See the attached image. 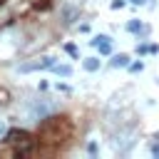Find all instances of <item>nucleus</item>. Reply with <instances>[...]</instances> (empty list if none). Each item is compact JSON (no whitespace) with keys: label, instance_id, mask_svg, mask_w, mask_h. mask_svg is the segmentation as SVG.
<instances>
[{"label":"nucleus","instance_id":"1","mask_svg":"<svg viewBox=\"0 0 159 159\" xmlns=\"http://www.w3.org/2000/svg\"><path fill=\"white\" fill-rule=\"evenodd\" d=\"M70 132H72V124L67 117H52L50 114L47 119L40 122L37 137H42L45 142H62L65 137H70Z\"/></svg>","mask_w":159,"mask_h":159},{"label":"nucleus","instance_id":"2","mask_svg":"<svg viewBox=\"0 0 159 159\" xmlns=\"http://www.w3.org/2000/svg\"><path fill=\"white\" fill-rule=\"evenodd\" d=\"M5 142L12 147V154H15V157H27V154H32V152H35V144H37V139H35L30 132H25V129H10V132L5 134Z\"/></svg>","mask_w":159,"mask_h":159},{"label":"nucleus","instance_id":"3","mask_svg":"<svg viewBox=\"0 0 159 159\" xmlns=\"http://www.w3.org/2000/svg\"><path fill=\"white\" fill-rule=\"evenodd\" d=\"M134 139H137V124H129V127H122L117 134H114V139H112V144H114V149L117 152H127L132 144H134Z\"/></svg>","mask_w":159,"mask_h":159},{"label":"nucleus","instance_id":"4","mask_svg":"<svg viewBox=\"0 0 159 159\" xmlns=\"http://www.w3.org/2000/svg\"><path fill=\"white\" fill-rule=\"evenodd\" d=\"M27 114H30V119H35V122H42V119H47V117L52 114V104H50L45 97H40V99H32V102H30V107H27Z\"/></svg>","mask_w":159,"mask_h":159},{"label":"nucleus","instance_id":"5","mask_svg":"<svg viewBox=\"0 0 159 159\" xmlns=\"http://www.w3.org/2000/svg\"><path fill=\"white\" fill-rule=\"evenodd\" d=\"M60 15H62V22H65V25H72V22L80 17V7H77V5L65 2V5H62V10H60Z\"/></svg>","mask_w":159,"mask_h":159},{"label":"nucleus","instance_id":"6","mask_svg":"<svg viewBox=\"0 0 159 159\" xmlns=\"http://www.w3.org/2000/svg\"><path fill=\"white\" fill-rule=\"evenodd\" d=\"M112 67H129L132 62H129V55H124V52H119V55H114L112 57V62H109Z\"/></svg>","mask_w":159,"mask_h":159},{"label":"nucleus","instance_id":"7","mask_svg":"<svg viewBox=\"0 0 159 159\" xmlns=\"http://www.w3.org/2000/svg\"><path fill=\"white\" fill-rule=\"evenodd\" d=\"M99 65H102V60H99V57H87V60L82 62V67H84L87 72H97V70H99Z\"/></svg>","mask_w":159,"mask_h":159},{"label":"nucleus","instance_id":"8","mask_svg":"<svg viewBox=\"0 0 159 159\" xmlns=\"http://www.w3.org/2000/svg\"><path fill=\"white\" fill-rule=\"evenodd\" d=\"M52 72L60 75V77H70L72 75V67L70 65H52Z\"/></svg>","mask_w":159,"mask_h":159},{"label":"nucleus","instance_id":"9","mask_svg":"<svg viewBox=\"0 0 159 159\" xmlns=\"http://www.w3.org/2000/svg\"><path fill=\"white\" fill-rule=\"evenodd\" d=\"M127 30H129V32H144L147 27H144L139 20H132V22H127Z\"/></svg>","mask_w":159,"mask_h":159},{"label":"nucleus","instance_id":"10","mask_svg":"<svg viewBox=\"0 0 159 159\" xmlns=\"http://www.w3.org/2000/svg\"><path fill=\"white\" fill-rule=\"evenodd\" d=\"M129 70H132V72H142V70H144V62H132Z\"/></svg>","mask_w":159,"mask_h":159},{"label":"nucleus","instance_id":"11","mask_svg":"<svg viewBox=\"0 0 159 159\" xmlns=\"http://www.w3.org/2000/svg\"><path fill=\"white\" fill-rule=\"evenodd\" d=\"M127 2L124 0H112V10H119V7H124Z\"/></svg>","mask_w":159,"mask_h":159},{"label":"nucleus","instance_id":"12","mask_svg":"<svg viewBox=\"0 0 159 159\" xmlns=\"http://www.w3.org/2000/svg\"><path fill=\"white\" fill-rule=\"evenodd\" d=\"M65 50H67L72 57H77V47H75V45H65Z\"/></svg>","mask_w":159,"mask_h":159},{"label":"nucleus","instance_id":"13","mask_svg":"<svg viewBox=\"0 0 159 159\" xmlns=\"http://www.w3.org/2000/svg\"><path fill=\"white\" fill-rule=\"evenodd\" d=\"M87 152H89V154H97V144H94V142H89V147H87Z\"/></svg>","mask_w":159,"mask_h":159},{"label":"nucleus","instance_id":"14","mask_svg":"<svg viewBox=\"0 0 159 159\" xmlns=\"http://www.w3.org/2000/svg\"><path fill=\"white\" fill-rule=\"evenodd\" d=\"M152 154H154V157H159V144H152Z\"/></svg>","mask_w":159,"mask_h":159},{"label":"nucleus","instance_id":"15","mask_svg":"<svg viewBox=\"0 0 159 159\" xmlns=\"http://www.w3.org/2000/svg\"><path fill=\"white\" fill-rule=\"evenodd\" d=\"M2 134H7V127H5V122H0V137Z\"/></svg>","mask_w":159,"mask_h":159},{"label":"nucleus","instance_id":"16","mask_svg":"<svg viewBox=\"0 0 159 159\" xmlns=\"http://www.w3.org/2000/svg\"><path fill=\"white\" fill-rule=\"evenodd\" d=\"M129 2H132V5H144L147 0H129Z\"/></svg>","mask_w":159,"mask_h":159}]
</instances>
